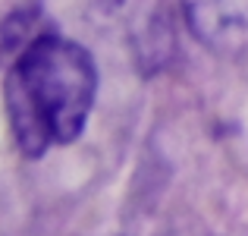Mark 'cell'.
Segmentation results:
<instances>
[{"instance_id":"cell-1","label":"cell","mask_w":248,"mask_h":236,"mask_svg":"<svg viewBox=\"0 0 248 236\" xmlns=\"http://www.w3.org/2000/svg\"><path fill=\"white\" fill-rule=\"evenodd\" d=\"M97 91L91 54L60 35H38L3 82L10 129L22 154L41 157L54 145L79 139Z\"/></svg>"},{"instance_id":"cell-2","label":"cell","mask_w":248,"mask_h":236,"mask_svg":"<svg viewBox=\"0 0 248 236\" xmlns=\"http://www.w3.org/2000/svg\"><path fill=\"white\" fill-rule=\"evenodd\" d=\"M188 29L217 54L248 48V0H182Z\"/></svg>"}]
</instances>
